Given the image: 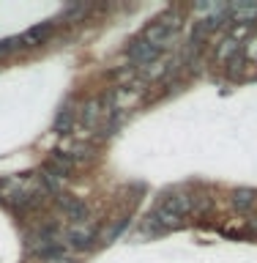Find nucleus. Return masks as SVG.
Listing matches in <instances>:
<instances>
[{
  "instance_id": "1",
  "label": "nucleus",
  "mask_w": 257,
  "mask_h": 263,
  "mask_svg": "<svg viewBox=\"0 0 257 263\" xmlns=\"http://www.w3.org/2000/svg\"><path fill=\"white\" fill-rule=\"evenodd\" d=\"M192 209H194V203L189 195H170L159 203V209H156L148 219H151L153 228H172V225H181Z\"/></svg>"
},
{
  "instance_id": "2",
  "label": "nucleus",
  "mask_w": 257,
  "mask_h": 263,
  "mask_svg": "<svg viewBox=\"0 0 257 263\" xmlns=\"http://www.w3.org/2000/svg\"><path fill=\"white\" fill-rule=\"evenodd\" d=\"M159 52H162V49L153 47V44H148L145 39L131 41V47H129V58H131L134 63H140V66H151V63H156Z\"/></svg>"
},
{
  "instance_id": "3",
  "label": "nucleus",
  "mask_w": 257,
  "mask_h": 263,
  "mask_svg": "<svg viewBox=\"0 0 257 263\" xmlns=\"http://www.w3.org/2000/svg\"><path fill=\"white\" fill-rule=\"evenodd\" d=\"M93 230L90 228H74V230H69V244L71 247H77V250H88L90 244H93Z\"/></svg>"
},
{
  "instance_id": "4",
  "label": "nucleus",
  "mask_w": 257,
  "mask_h": 263,
  "mask_svg": "<svg viewBox=\"0 0 257 263\" xmlns=\"http://www.w3.org/2000/svg\"><path fill=\"white\" fill-rule=\"evenodd\" d=\"M49 36V25H36V28H30L25 36L19 39V44H25V47H36V44H41Z\"/></svg>"
},
{
  "instance_id": "5",
  "label": "nucleus",
  "mask_w": 257,
  "mask_h": 263,
  "mask_svg": "<svg viewBox=\"0 0 257 263\" xmlns=\"http://www.w3.org/2000/svg\"><path fill=\"white\" fill-rule=\"evenodd\" d=\"M230 14H233V20L249 25L254 16H257V3H238V6L230 8Z\"/></svg>"
},
{
  "instance_id": "6",
  "label": "nucleus",
  "mask_w": 257,
  "mask_h": 263,
  "mask_svg": "<svg viewBox=\"0 0 257 263\" xmlns=\"http://www.w3.org/2000/svg\"><path fill=\"white\" fill-rule=\"evenodd\" d=\"M61 205L69 211L71 219H85V217H88V209H85L80 200H74V197H61Z\"/></svg>"
},
{
  "instance_id": "7",
  "label": "nucleus",
  "mask_w": 257,
  "mask_h": 263,
  "mask_svg": "<svg viewBox=\"0 0 257 263\" xmlns=\"http://www.w3.org/2000/svg\"><path fill=\"white\" fill-rule=\"evenodd\" d=\"M233 203L238 205V209H252V205L257 203V195L252 192V189H235V192H233Z\"/></svg>"
},
{
  "instance_id": "8",
  "label": "nucleus",
  "mask_w": 257,
  "mask_h": 263,
  "mask_svg": "<svg viewBox=\"0 0 257 263\" xmlns=\"http://www.w3.org/2000/svg\"><path fill=\"white\" fill-rule=\"evenodd\" d=\"M71 121H74V115L69 110H63L61 115H57V121H55V132H61V135H63V132H69L71 129Z\"/></svg>"
},
{
  "instance_id": "9",
  "label": "nucleus",
  "mask_w": 257,
  "mask_h": 263,
  "mask_svg": "<svg viewBox=\"0 0 257 263\" xmlns=\"http://www.w3.org/2000/svg\"><path fill=\"white\" fill-rule=\"evenodd\" d=\"M98 115H102V110H98L96 102H90L88 107H82V121H85V123H96Z\"/></svg>"
},
{
  "instance_id": "10",
  "label": "nucleus",
  "mask_w": 257,
  "mask_h": 263,
  "mask_svg": "<svg viewBox=\"0 0 257 263\" xmlns=\"http://www.w3.org/2000/svg\"><path fill=\"white\" fill-rule=\"evenodd\" d=\"M233 49H238L235 39H227V41H222V47H219V58L225 61V58H230V55H233Z\"/></svg>"
},
{
  "instance_id": "11",
  "label": "nucleus",
  "mask_w": 257,
  "mask_h": 263,
  "mask_svg": "<svg viewBox=\"0 0 257 263\" xmlns=\"http://www.w3.org/2000/svg\"><path fill=\"white\" fill-rule=\"evenodd\" d=\"M16 47V41H0V55H6L8 49H14Z\"/></svg>"
}]
</instances>
